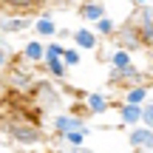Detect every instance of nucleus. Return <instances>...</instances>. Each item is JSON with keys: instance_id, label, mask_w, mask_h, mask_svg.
<instances>
[{"instance_id": "f257e3e1", "label": "nucleus", "mask_w": 153, "mask_h": 153, "mask_svg": "<svg viewBox=\"0 0 153 153\" xmlns=\"http://www.w3.org/2000/svg\"><path fill=\"white\" fill-rule=\"evenodd\" d=\"M6 133H9V139L17 145V148H37V145L48 142L45 131L40 125H34V122H28V119H11V122H6Z\"/></svg>"}, {"instance_id": "f03ea898", "label": "nucleus", "mask_w": 153, "mask_h": 153, "mask_svg": "<svg viewBox=\"0 0 153 153\" xmlns=\"http://www.w3.org/2000/svg\"><path fill=\"white\" fill-rule=\"evenodd\" d=\"M31 91H34V97H37V105H40V108H45V111L62 108V91L57 88L54 79H48V76H45V79H34Z\"/></svg>"}, {"instance_id": "7ed1b4c3", "label": "nucleus", "mask_w": 153, "mask_h": 153, "mask_svg": "<svg viewBox=\"0 0 153 153\" xmlns=\"http://www.w3.org/2000/svg\"><path fill=\"white\" fill-rule=\"evenodd\" d=\"M68 131H85V133H91V128H88L85 116H76V114H71V111H62V114L51 116V133H54V136H62V133H68Z\"/></svg>"}, {"instance_id": "20e7f679", "label": "nucleus", "mask_w": 153, "mask_h": 153, "mask_svg": "<svg viewBox=\"0 0 153 153\" xmlns=\"http://www.w3.org/2000/svg\"><path fill=\"white\" fill-rule=\"evenodd\" d=\"M133 26H136V31H139L142 48L145 45L153 48V11H150V6H136V11H133Z\"/></svg>"}, {"instance_id": "39448f33", "label": "nucleus", "mask_w": 153, "mask_h": 153, "mask_svg": "<svg viewBox=\"0 0 153 153\" xmlns=\"http://www.w3.org/2000/svg\"><path fill=\"white\" fill-rule=\"evenodd\" d=\"M116 48L128 51V54H136V51H142V40H139V31L136 26H133V20H128L125 26H116Z\"/></svg>"}, {"instance_id": "423d86ee", "label": "nucleus", "mask_w": 153, "mask_h": 153, "mask_svg": "<svg viewBox=\"0 0 153 153\" xmlns=\"http://www.w3.org/2000/svg\"><path fill=\"white\" fill-rule=\"evenodd\" d=\"M108 82H111L114 88H131V85H139V82H142L139 65H136V62H131V65H125V68H111Z\"/></svg>"}, {"instance_id": "0eeeda50", "label": "nucleus", "mask_w": 153, "mask_h": 153, "mask_svg": "<svg viewBox=\"0 0 153 153\" xmlns=\"http://www.w3.org/2000/svg\"><path fill=\"white\" fill-rule=\"evenodd\" d=\"M128 145H131L133 153H150L153 150V131L145 125L128 128Z\"/></svg>"}, {"instance_id": "6e6552de", "label": "nucleus", "mask_w": 153, "mask_h": 153, "mask_svg": "<svg viewBox=\"0 0 153 153\" xmlns=\"http://www.w3.org/2000/svg\"><path fill=\"white\" fill-rule=\"evenodd\" d=\"M34 17L26 14H0V31L3 34H26L31 28Z\"/></svg>"}, {"instance_id": "1a4fd4ad", "label": "nucleus", "mask_w": 153, "mask_h": 153, "mask_svg": "<svg viewBox=\"0 0 153 153\" xmlns=\"http://www.w3.org/2000/svg\"><path fill=\"white\" fill-rule=\"evenodd\" d=\"M116 116H119L122 128H136L142 125V105H125V102H114Z\"/></svg>"}, {"instance_id": "9d476101", "label": "nucleus", "mask_w": 153, "mask_h": 153, "mask_svg": "<svg viewBox=\"0 0 153 153\" xmlns=\"http://www.w3.org/2000/svg\"><path fill=\"white\" fill-rule=\"evenodd\" d=\"M31 28H34V34H37V40H43V43L51 40V37H57V20L48 14V11H43V14L34 17Z\"/></svg>"}, {"instance_id": "9b49d317", "label": "nucleus", "mask_w": 153, "mask_h": 153, "mask_svg": "<svg viewBox=\"0 0 153 153\" xmlns=\"http://www.w3.org/2000/svg\"><path fill=\"white\" fill-rule=\"evenodd\" d=\"M43 48H45V43H43V40L31 37L26 45H23V51H20L23 62H26V65H43Z\"/></svg>"}, {"instance_id": "f8f14e48", "label": "nucleus", "mask_w": 153, "mask_h": 153, "mask_svg": "<svg viewBox=\"0 0 153 153\" xmlns=\"http://www.w3.org/2000/svg\"><path fill=\"white\" fill-rule=\"evenodd\" d=\"M82 105H85V111H88L91 116H102L108 108H114V102H111L105 94H94V91H91V94H85Z\"/></svg>"}, {"instance_id": "ddd939ff", "label": "nucleus", "mask_w": 153, "mask_h": 153, "mask_svg": "<svg viewBox=\"0 0 153 153\" xmlns=\"http://www.w3.org/2000/svg\"><path fill=\"white\" fill-rule=\"evenodd\" d=\"M71 37H74V48H79V51H97V48H99V37H97L88 26L76 28Z\"/></svg>"}, {"instance_id": "4468645a", "label": "nucleus", "mask_w": 153, "mask_h": 153, "mask_svg": "<svg viewBox=\"0 0 153 153\" xmlns=\"http://www.w3.org/2000/svg\"><path fill=\"white\" fill-rule=\"evenodd\" d=\"M148 99H150V85L148 82L131 85V88H125V94H122V102L125 105H145Z\"/></svg>"}, {"instance_id": "2eb2a0df", "label": "nucleus", "mask_w": 153, "mask_h": 153, "mask_svg": "<svg viewBox=\"0 0 153 153\" xmlns=\"http://www.w3.org/2000/svg\"><path fill=\"white\" fill-rule=\"evenodd\" d=\"M76 14L82 17L85 23H97V20H102L108 11H105V3H79V9H76Z\"/></svg>"}, {"instance_id": "dca6fc26", "label": "nucleus", "mask_w": 153, "mask_h": 153, "mask_svg": "<svg viewBox=\"0 0 153 153\" xmlns=\"http://www.w3.org/2000/svg\"><path fill=\"white\" fill-rule=\"evenodd\" d=\"M91 31L97 34L99 40H102V37H114V34H116V20H114V17H108V14H105L102 20H97V23L91 26Z\"/></svg>"}, {"instance_id": "f3484780", "label": "nucleus", "mask_w": 153, "mask_h": 153, "mask_svg": "<svg viewBox=\"0 0 153 153\" xmlns=\"http://www.w3.org/2000/svg\"><path fill=\"white\" fill-rule=\"evenodd\" d=\"M45 65V74H48V79H54V82H62L68 76V68L62 65L60 60H51V62H43Z\"/></svg>"}, {"instance_id": "a211bd4d", "label": "nucleus", "mask_w": 153, "mask_h": 153, "mask_svg": "<svg viewBox=\"0 0 153 153\" xmlns=\"http://www.w3.org/2000/svg\"><path fill=\"white\" fill-rule=\"evenodd\" d=\"M108 62H111V68H125V65L133 62V54H128V51H122V48H114L108 54Z\"/></svg>"}, {"instance_id": "6ab92c4d", "label": "nucleus", "mask_w": 153, "mask_h": 153, "mask_svg": "<svg viewBox=\"0 0 153 153\" xmlns=\"http://www.w3.org/2000/svg\"><path fill=\"white\" fill-rule=\"evenodd\" d=\"M23 71H26V62H23V65H17L14 71L9 74V82H11V85H14V88H20V91H23V88H28V85H31V82H34L31 76H28V74L23 76Z\"/></svg>"}, {"instance_id": "aec40b11", "label": "nucleus", "mask_w": 153, "mask_h": 153, "mask_svg": "<svg viewBox=\"0 0 153 153\" xmlns=\"http://www.w3.org/2000/svg\"><path fill=\"white\" fill-rule=\"evenodd\" d=\"M62 51H65V45H62V43H57V40H48V43H45V48H43V62L60 60Z\"/></svg>"}, {"instance_id": "412c9836", "label": "nucleus", "mask_w": 153, "mask_h": 153, "mask_svg": "<svg viewBox=\"0 0 153 153\" xmlns=\"http://www.w3.org/2000/svg\"><path fill=\"white\" fill-rule=\"evenodd\" d=\"M40 0H0V6L3 9H9V11H28V9H34Z\"/></svg>"}, {"instance_id": "4be33fe9", "label": "nucleus", "mask_w": 153, "mask_h": 153, "mask_svg": "<svg viewBox=\"0 0 153 153\" xmlns=\"http://www.w3.org/2000/svg\"><path fill=\"white\" fill-rule=\"evenodd\" d=\"M60 139L68 145V148H79V145H85L88 133H85V131H68V133H62Z\"/></svg>"}, {"instance_id": "5701e85b", "label": "nucleus", "mask_w": 153, "mask_h": 153, "mask_svg": "<svg viewBox=\"0 0 153 153\" xmlns=\"http://www.w3.org/2000/svg\"><path fill=\"white\" fill-rule=\"evenodd\" d=\"M60 62H62L65 68H76V65L82 62L79 48H65V51H62V57H60Z\"/></svg>"}, {"instance_id": "b1692460", "label": "nucleus", "mask_w": 153, "mask_h": 153, "mask_svg": "<svg viewBox=\"0 0 153 153\" xmlns=\"http://www.w3.org/2000/svg\"><path fill=\"white\" fill-rule=\"evenodd\" d=\"M142 125L153 131V99H148V102L142 105Z\"/></svg>"}, {"instance_id": "393cba45", "label": "nucleus", "mask_w": 153, "mask_h": 153, "mask_svg": "<svg viewBox=\"0 0 153 153\" xmlns=\"http://www.w3.org/2000/svg\"><path fill=\"white\" fill-rule=\"evenodd\" d=\"M3 68H9V51L0 45V71H3Z\"/></svg>"}, {"instance_id": "a878e982", "label": "nucleus", "mask_w": 153, "mask_h": 153, "mask_svg": "<svg viewBox=\"0 0 153 153\" xmlns=\"http://www.w3.org/2000/svg\"><path fill=\"white\" fill-rule=\"evenodd\" d=\"M68 153H91V148H85V145H79V148H68Z\"/></svg>"}, {"instance_id": "bb28decb", "label": "nucleus", "mask_w": 153, "mask_h": 153, "mask_svg": "<svg viewBox=\"0 0 153 153\" xmlns=\"http://www.w3.org/2000/svg\"><path fill=\"white\" fill-rule=\"evenodd\" d=\"M17 153H45V150H31V148H20Z\"/></svg>"}, {"instance_id": "cd10ccee", "label": "nucleus", "mask_w": 153, "mask_h": 153, "mask_svg": "<svg viewBox=\"0 0 153 153\" xmlns=\"http://www.w3.org/2000/svg\"><path fill=\"white\" fill-rule=\"evenodd\" d=\"M82 3H102V0H82Z\"/></svg>"}, {"instance_id": "c85d7f7f", "label": "nucleus", "mask_w": 153, "mask_h": 153, "mask_svg": "<svg viewBox=\"0 0 153 153\" xmlns=\"http://www.w3.org/2000/svg\"><path fill=\"white\" fill-rule=\"evenodd\" d=\"M150 153H153V150H150Z\"/></svg>"}]
</instances>
